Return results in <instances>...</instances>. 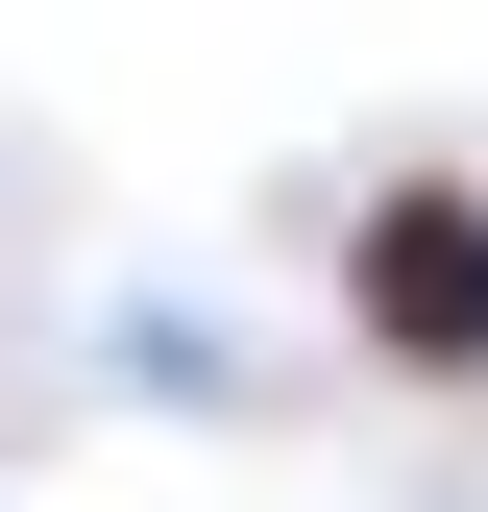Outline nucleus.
I'll use <instances>...</instances> for the list:
<instances>
[{
	"label": "nucleus",
	"mask_w": 488,
	"mask_h": 512,
	"mask_svg": "<svg viewBox=\"0 0 488 512\" xmlns=\"http://www.w3.org/2000/svg\"><path fill=\"white\" fill-rule=\"evenodd\" d=\"M318 317L391 366V391H488V171L464 147H391L342 196V244H318Z\"/></svg>",
	"instance_id": "f257e3e1"
}]
</instances>
